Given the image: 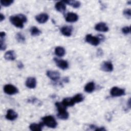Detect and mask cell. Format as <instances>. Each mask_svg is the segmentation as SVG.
I'll list each match as a JSON object with an SVG mask.
<instances>
[{
  "label": "cell",
  "instance_id": "1",
  "mask_svg": "<svg viewBox=\"0 0 131 131\" xmlns=\"http://www.w3.org/2000/svg\"><path fill=\"white\" fill-rule=\"evenodd\" d=\"M9 19L12 25L20 29L24 27V23H26L27 20L26 16L22 14H19L16 16H11Z\"/></svg>",
  "mask_w": 131,
  "mask_h": 131
},
{
  "label": "cell",
  "instance_id": "2",
  "mask_svg": "<svg viewBox=\"0 0 131 131\" xmlns=\"http://www.w3.org/2000/svg\"><path fill=\"white\" fill-rule=\"evenodd\" d=\"M55 106H56L58 111L57 116L60 119L66 120L69 117V113L66 111L67 107L64 105L62 102H56L55 103Z\"/></svg>",
  "mask_w": 131,
  "mask_h": 131
},
{
  "label": "cell",
  "instance_id": "3",
  "mask_svg": "<svg viewBox=\"0 0 131 131\" xmlns=\"http://www.w3.org/2000/svg\"><path fill=\"white\" fill-rule=\"evenodd\" d=\"M42 122L44 125L50 128H55L57 125L55 118L52 116H47L42 118Z\"/></svg>",
  "mask_w": 131,
  "mask_h": 131
},
{
  "label": "cell",
  "instance_id": "4",
  "mask_svg": "<svg viewBox=\"0 0 131 131\" xmlns=\"http://www.w3.org/2000/svg\"><path fill=\"white\" fill-rule=\"evenodd\" d=\"M4 91L6 94L10 95H14L18 92L17 88L11 84H6L4 87Z\"/></svg>",
  "mask_w": 131,
  "mask_h": 131
},
{
  "label": "cell",
  "instance_id": "5",
  "mask_svg": "<svg viewBox=\"0 0 131 131\" xmlns=\"http://www.w3.org/2000/svg\"><path fill=\"white\" fill-rule=\"evenodd\" d=\"M110 94L113 97H120L124 95L125 92V90L123 89H121L117 86H114L111 89Z\"/></svg>",
  "mask_w": 131,
  "mask_h": 131
},
{
  "label": "cell",
  "instance_id": "6",
  "mask_svg": "<svg viewBox=\"0 0 131 131\" xmlns=\"http://www.w3.org/2000/svg\"><path fill=\"white\" fill-rule=\"evenodd\" d=\"M85 41L93 46H96L99 44L100 40L96 36H93L91 34H88L85 36Z\"/></svg>",
  "mask_w": 131,
  "mask_h": 131
},
{
  "label": "cell",
  "instance_id": "7",
  "mask_svg": "<svg viewBox=\"0 0 131 131\" xmlns=\"http://www.w3.org/2000/svg\"><path fill=\"white\" fill-rule=\"evenodd\" d=\"M54 60L57 66L59 67L60 69L62 70H66L68 68L69 64L66 60L58 59L57 58H55Z\"/></svg>",
  "mask_w": 131,
  "mask_h": 131
},
{
  "label": "cell",
  "instance_id": "8",
  "mask_svg": "<svg viewBox=\"0 0 131 131\" xmlns=\"http://www.w3.org/2000/svg\"><path fill=\"white\" fill-rule=\"evenodd\" d=\"M100 68L103 71L110 72L113 70V65L111 62L103 61L101 64Z\"/></svg>",
  "mask_w": 131,
  "mask_h": 131
},
{
  "label": "cell",
  "instance_id": "9",
  "mask_svg": "<svg viewBox=\"0 0 131 131\" xmlns=\"http://www.w3.org/2000/svg\"><path fill=\"white\" fill-rule=\"evenodd\" d=\"M47 76L53 81H57L60 78V73L58 71L49 70L47 72Z\"/></svg>",
  "mask_w": 131,
  "mask_h": 131
},
{
  "label": "cell",
  "instance_id": "10",
  "mask_svg": "<svg viewBox=\"0 0 131 131\" xmlns=\"http://www.w3.org/2000/svg\"><path fill=\"white\" fill-rule=\"evenodd\" d=\"M78 15L73 12H69L67 13L66 16V20L69 23H74L78 20Z\"/></svg>",
  "mask_w": 131,
  "mask_h": 131
},
{
  "label": "cell",
  "instance_id": "11",
  "mask_svg": "<svg viewBox=\"0 0 131 131\" xmlns=\"http://www.w3.org/2000/svg\"><path fill=\"white\" fill-rule=\"evenodd\" d=\"M26 85L29 89H34L36 86V80L33 77H28L26 81Z\"/></svg>",
  "mask_w": 131,
  "mask_h": 131
},
{
  "label": "cell",
  "instance_id": "12",
  "mask_svg": "<svg viewBox=\"0 0 131 131\" xmlns=\"http://www.w3.org/2000/svg\"><path fill=\"white\" fill-rule=\"evenodd\" d=\"M35 19L40 24H44L49 19V15L46 13H41L35 16Z\"/></svg>",
  "mask_w": 131,
  "mask_h": 131
},
{
  "label": "cell",
  "instance_id": "13",
  "mask_svg": "<svg viewBox=\"0 0 131 131\" xmlns=\"http://www.w3.org/2000/svg\"><path fill=\"white\" fill-rule=\"evenodd\" d=\"M96 30L100 32H107L108 31V27L106 24L103 22H100L97 24L95 27Z\"/></svg>",
  "mask_w": 131,
  "mask_h": 131
},
{
  "label": "cell",
  "instance_id": "14",
  "mask_svg": "<svg viewBox=\"0 0 131 131\" xmlns=\"http://www.w3.org/2000/svg\"><path fill=\"white\" fill-rule=\"evenodd\" d=\"M17 114L13 110L9 109L6 115V118L7 120L13 121L17 118Z\"/></svg>",
  "mask_w": 131,
  "mask_h": 131
},
{
  "label": "cell",
  "instance_id": "15",
  "mask_svg": "<svg viewBox=\"0 0 131 131\" xmlns=\"http://www.w3.org/2000/svg\"><path fill=\"white\" fill-rule=\"evenodd\" d=\"M73 28L71 26H64L60 29L61 33L65 36H70L72 35Z\"/></svg>",
  "mask_w": 131,
  "mask_h": 131
},
{
  "label": "cell",
  "instance_id": "16",
  "mask_svg": "<svg viewBox=\"0 0 131 131\" xmlns=\"http://www.w3.org/2000/svg\"><path fill=\"white\" fill-rule=\"evenodd\" d=\"M4 58L7 60H14L16 58V54L13 50H9L6 52L4 55Z\"/></svg>",
  "mask_w": 131,
  "mask_h": 131
},
{
  "label": "cell",
  "instance_id": "17",
  "mask_svg": "<svg viewBox=\"0 0 131 131\" xmlns=\"http://www.w3.org/2000/svg\"><path fill=\"white\" fill-rule=\"evenodd\" d=\"M43 125L44 124L42 122L38 124L32 123L30 125L29 128L32 131H40L42 130Z\"/></svg>",
  "mask_w": 131,
  "mask_h": 131
},
{
  "label": "cell",
  "instance_id": "18",
  "mask_svg": "<svg viewBox=\"0 0 131 131\" xmlns=\"http://www.w3.org/2000/svg\"><path fill=\"white\" fill-rule=\"evenodd\" d=\"M55 7L57 11L62 13H64L66 10V4L62 1H60L56 3L55 4Z\"/></svg>",
  "mask_w": 131,
  "mask_h": 131
},
{
  "label": "cell",
  "instance_id": "19",
  "mask_svg": "<svg viewBox=\"0 0 131 131\" xmlns=\"http://www.w3.org/2000/svg\"><path fill=\"white\" fill-rule=\"evenodd\" d=\"M95 85L93 82H90L88 83L84 86V91L88 93L93 92L95 90Z\"/></svg>",
  "mask_w": 131,
  "mask_h": 131
},
{
  "label": "cell",
  "instance_id": "20",
  "mask_svg": "<svg viewBox=\"0 0 131 131\" xmlns=\"http://www.w3.org/2000/svg\"><path fill=\"white\" fill-rule=\"evenodd\" d=\"M62 104L67 106H73L75 104L73 98H65L61 102Z\"/></svg>",
  "mask_w": 131,
  "mask_h": 131
},
{
  "label": "cell",
  "instance_id": "21",
  "mask_svg": "<svg viewBox=\"0 0 131 131\" xmlns=\"http://www.w3.org/2000/svg\"><path fill=\"white\" fill-rule=\"evenodd\" d=\"M64 3L67 4L68 5H69L73 7L74 8H78L80 6V3L79 1H71V0H69V1H62Z\"/></svg>",
  "mask_w": 131,
  "mask_h": 131
},
{
  "label": "cell",
  "instance_id": "22",
  "mask_svg": "<svg viewBox=\"0 0 131 131\" xmlns=\"http://www.w3.org/2000/svg\"><path fill=\"white\" fill-rule=\"evenodd\" d=\"M55 53L58 57H62L66 53L65 49L62 47H57L55 49Z\"/></svg>",
  "mask_w": 131,
  "mask_h": 131
},
{
  "label": "cell",
  "instance_id": "23",
  "mask_svg": "<svg viewBox=\"0 0 131 131\" xmlns=\"http://www.w3.org/2000/svg\"><path fill=\"white\" fill-rule=\"evenodd\" d=\"M30 33H31V34L32 36H37L41 34V32L36 27L34 26V27H32L31 28Z\"/></svg>",
  "mask_w": 131,
  "mask_h": 131
},
{
  "label": "cell",
  "instance_id": "24",
  "mask_svg": "<svg viewBox=\"0 0 131 131\" xmlns=\"http://www.w3.org/2000/svg\"><path fill=\"white\" fill-rule=\"evenodd\" d=\"M73 99L75 103H79L80 102H82L83 100L84 97L81 94H77L73 97Z\"/></svg>",
  "mask_w": 131,
  "mask_h": 131
},
{
  "label": "cell",
  "instance_id": "25",
  "mask_svg": "<svg viewBox=\"0 0 131 131\" xmlns=\"http://www.w3.org/2000/svg\"><path fill=\"white\" fill-rule=\"evenodd\" d=\"M16 39L19 42H20V43H24L26 40L25 36L20 33H17L16 34Z\"/></svg>",
  "mask_w": 131,
  "mask_h": 131
},
{
  "label": "cell",
  "instance_id": "26",
  "mask_svg": "<svg viewBox=\"0 0 131 131\" xmlns=\"http://www.w3.org/2000/svg\"><path fill=\"white\" fill-rule=\"evenodd\" d=\"M13 0H1L0 3L1 5L4 7H8L11 5L13 3Z\"/></svg>",
  "mask_w": 131,
  "mask_h": 131
},
{
  "label": "cell",
  "instance_id": "27",
  "mask_svg": "<svg viewBox=\"0 0 131 131\" xmlns=\"http://www.w3.org/2000/svg\"><path fill=\"white\" fill-rule=\"evenodd\" d=\"M123 15L128 19H130L131 17V10L130 9H125L123 12Z\"/></svg>",
  "mask_w": 131,
  "mask_h": 131
},
{
  "label": "cell",
  "instance_id": "28",
  "mask_svg": "<svg viewBox=\"0 0 131 131\" xmlns=\"http://www.w3.org/2000/svg\"><path fill=\"white\" fill-rule=\"evenodd\" d=\"M6 48V44L5 42L4 38H1L0 40V49L2 51L5 50Z\"/></svg>",
  "mask_w": 131,
  "mask_h": 131
},
{
  "label": "cell",
  "instance_id": "29",
  "mask_svg": "<svg viewBox=\"0 0 131 131\" xmlns=\"http://www.w3.org/2000/svg\"><path fill=\"white\" fill-rule=\"evenodd\" d=\"M122 32L124 34H129L130 32V27H128V26H126V27H124L122 28Z\"/></svg>",
  "mask_w": 131,
  "mask_h": 131
},
{
  "label": "cell",
  "instance_id": "30",
  "mask_svg": "<svg viewBox=\"0 0 131 131\" xmlns=\"http://www.w3.org/2000/svg\"><path fill=\"white\" fill-rule=\"evenodd\" d=\"M17 67L19 69H21L24 68V64H23V63L21 61H19V62H18V63L17 64Z\"/></svg>",
  "mask_w": 131,
  "mask_h": 131
},
{
  "label": "cell",
  "instance_id": "31",
  "mask_svg": "<svg viewBox=\"0 0 131 131\" xmlns=\"http://www.w3.org/2000/svg\"><path fill=\"white\" fill-rule=\"evenodd\" d=\"M95 130L96 131H102V130H105V129L104 128V127H97V128L95 129Z\"/></svg>",
  "mask_w": 131,
  "mask_h": 131
},
{
  "label": "cell",
  "instance_id": "32",
  "mask_svg": "<svg viewBox=\"0 0 131 131\" xmlns=\"http://www.w3.org/2000/svg\"><path fill=\"white\" fill-rule=\"evenodd\" d=\"M5 36H6V33L5 32H1L0 33L1 38H5Z\"/></svg>",
  "mask_w": 131,
  "mask_h": 131
},
{
  "label": "cell",
  "instance_id": "33",
  "mask_svg": "<svg viewBox=\"0 0 131 131\" xmlns=\"http://www.w3.org/2000/svg\"><path fill=\"white\" fill-rule=\"evenodd\" d=\"M0 17H1V21H2L5 19V16L2 13L1 14Z\"/></svg>",
  "mask_w": 131,
  "mask_h": 131
}]
</instances>
